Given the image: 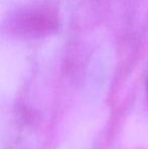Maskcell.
Returning <instances> with one entry per match:
<instances>
[{
	"label": "cell",
	"instance_id": "obj_1",
	"mask_svg": "<svg viewBox=\"0 0 148 149\" xmlns=\"http://www.w3.org/2000/svg\"><path fill=\"white\" fill-rule=\"evenodd\" d=\"M59 26V16L52 4L38 2L19 8L7 24L10 35L24 40H35L56 33Z\"/></svg>",
	"mask_w": 148,
	"mask_h": 149
},
{
	"label": "cell",
	"instance_id": "obj_2",
	"mask_svg": "<svg viewBox=\"0 0 148 149\" xmlns=\"http://www.w3.org/2000/svg\"><path fill=\"white\" fill-rule=\"evenodd\" d=\"M146 95H147V100H148V78H147V82H146Z\"/></svg>",
	"mask_w": 148,
	"mask_h": 149
}]
</instances>
